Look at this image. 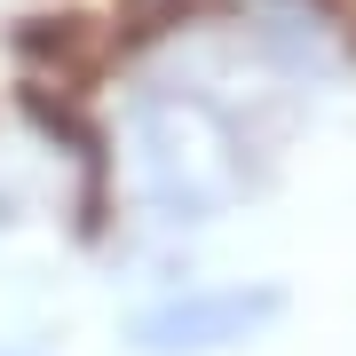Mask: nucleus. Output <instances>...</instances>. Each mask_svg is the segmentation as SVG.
Segmentation results:
<instances>
[{
	"mask_svg": "<svg viewBox=\"0 0 356 356\" xmlns=\"http://www.w3.org/2000/svg\"><path fill=\"white\" fill-rule=\"evenodd\" d=\"M135 175L166 222H206L245 191L238 127L206 95H151L135 111Z\"/></svg>",
	"mask_w": 356,
	"mask_h": 356,
	"instance_id": "obj_1",
	"label": "nucleus"
},
{
	"mask_svg": "<svg viewBox=\"0 0 356 356\" xmlns=\"http://www.w3.org/2000/svg\"><path fill=\"white\" fill-rule=\"evenodd\" d=\"M0 356H16V348H0Z\"/></svg>",
	"mask_w": 356,
	"mask_h": 356,
	"instance_id": "obj_3",
	"label": "nucleus"
},
{
	"mask_svg": "<svg viewBox=\"0 0 356 356\" xmlns=\"http://www.w3.org/2000/svg\"><path fill=\"white\" fill-rule=\"evenodd\" d=\"M285 317V285H182L127 317L135 356H222Z\"/></svg>",
	"mask_w": 356,
	"mask_h": 356,
	"instance_id": "obj_2",
	"label": "nucleus"
}]
</instances>
